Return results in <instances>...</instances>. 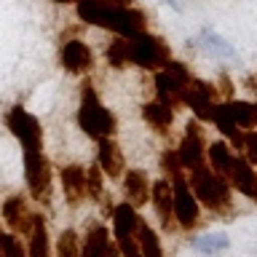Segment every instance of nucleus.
Instances as JSON below:
<instances>
[{
	"label": "nucleus",
	"mask_w": 257,
	"mask_h": 257,
	"mask_svg": "<svg viewBox=\"0 0 257 257\" xmlns=\"http://www.w3.org/2000/svg\"><path fill=\"white\" fill-rule=\"evenodd\" d=\"M188 182L193 193H196L198 204L212 209V212H225V209L230 206V185H228V177L225 174H217L212 166L201 164L196 169H190L188 172Z\"/></svg>",
	"instance_id": "obj_3"
},
{
	"label": "nucleus",
	"mask_w": 257,
	"mask_h": 257,
	"mask_svg": "<svg viewBox=\"0 0 257 257\" xmlns=\"http://www.w3.org/2000/svg\"><path fill=\"white\" fill-rule=\"evenodd\" d=\"M96 164L104 172L107 180H120L126 172V158H123V150L118 148V142L112 137H102L96 140Z\"/></svg>",
	"instance_id": "obj_13"
},
{
	"label": "nucleus",
	"mask_w": 257,
	"mask_h": 257,
	"mask_svg": "<svg viewBox=\"0 0 257 257\" xmlns=\"http://www.w3.org/2000/svg\"><path fill=\"white\" fill-rule=\"evenodd\" d=\"M54 257H80V236L72 228L62 230L59 238H56V249Z\"/></svg>",
	"instance_id": "obj_28"
},
{
	"label": "nucleus",
	"mask_w": 257,
	"mask_h": 257,
	"mask_svg": "<svg viewBox=\"0 0 257 257\" xmlns=\"http://www.w3.org/2000/svg\"><path fill=\"white\" fill-rule=\"evenodd\" d=\"M59 62L67 72H72V75H88L91 67H94V51L83 43V40L72 38L62 46Z\"/></svg>",
	"instance_id": "obj_11"
},
{
	"label": "nucleus",
	"mask_w": 257,
	"mask_h": 257,
	"mask_svg": "<svg viewBox=\"0 0 257 257\" xmlns=\"http://www.w3.org/2000/svg\"><path fill=\"white\" fill-rule=\"evenodd\" d=\"M120 182H123V201H128L132 206L142 209L145 204H150V177L148 172H142V169H128L123 172L120 177Z\"/></svg>",
	"instance_id": "obj_16"
},
{
	"label": "nucleus",
	"mask_w": 257,
	"mask_h": 257,
	"mask_svg": "<svg viewBox=\"0 0 257 257\" xmlns=\"http://www.w3.org/2000/svg\"><path fill=\"white\" fill-rule=\"evenodd\" d=\"M59 182H62V196L67 206H80L88 198L86 193V169L78 164H67L59 169Z\"/></svg>",
	"instance_id": "obj_12"
},
{
	"label": "nucleus",
	"mask_w": 257,
	"mask_h": 257,
	"mask_svg": "<svg viewBox=\"0 0 257 257\" xmlns=\"http://www.w3.org/2000/svg\"><path fill=\"white\" fill-rule=\"evenodd\" d=\"M128 46H132V64L142 70H164L166 62L172 59V51L164 43V38L153 35V32H140V35L128 38Z\"/></svg>",
	"instance_id": "obj_4"
},
{
	"label": "nucleus",
	"mask_w": 257,
	"mask_h": 257,
	"mask_svg": "<svg viewBox=\"0 0 257 257\" xmlns=\"http://www.w3.org/2000/svg\"><path fill=\"white\" fill-rule=\"evenodd\" d=\"M177 156H180L182 169H196L204 164L206 158V142H204V128H201V120H188L185 126V137L177 148Z\"/></svg>",
	"instance_id": "obj_8"
},
{
	"label": "nucleus",
	"mask_w": 257,
	"mask_h": 257,
	"mask_svg": "<svg viewBox=\"0 0 257 257\" xmlns=\"http://www.w3.org/2000/svg\"><path fill=\"white\" fill-rule=\"evenodd\" d=\"M118 246L120 257H142V249L137 244V236H120V238H112Z\"/></svg>",
	"instance_id": "obj_30"
},
{
	"label": "nucleus",
	"mask_w": 257,
	"mask_h": 257,
	"mask_svg": "<svg viewBox=\"0 0 257 257\" xmlns=\"http://www.w3.org/2000/svg\"><path fill=\"white\" fill-rule=\"evenodd\" d=\"M6 126L8 132L14 134V140L22 145V150H40L43 148V128H40V120L27 112L22 104H14L6 115Z\"/></svg>",
	"instance_id": "obj_7"
},
{
	"label": "nucleus",
	"mask_w": 257,
	"mask_h": 257,
	"mask_svg": "<svg viewBox=\"0 0 257 257\" xmlns=\"http://www.w3.org/2000/svg\"><path fill=\"white\" fill-rule=\"evenodd\" d=\"M212 120H214L217 132L230 140V148L244 150V134H246V132L236 123V120H233V115L228 112V107H225V102H222V104H214V115H212Z\"/></svg>",
	"instance_id": "obj_21"
},
{
	"label": "nucleus",
	"mask_w": 257,
	"mask_h": 257,
	"mask_svg": "<svg viewBox=\"0 0 257 257\" xmlns=\"http://www.w3.org/2000/svg\"><path fill=\"white\" fill-rule=\"evenodd\" d=\"M54 3H59V6H67V3H78V0H54Z\"/></svg>",
	"instance_id": "obj_37"
},
{
	"label": "nucleus",
	"mask_w": 257,
	"mask_h": 257,
	"mask_svg": "<svg viewBox=\"0 0 257 257\" xmlns=\"http://www.w3.org/2000/svg\"><path fill=\"white\" fill-rule=\"evenodd\" d=\"M150 204L156 209V217L161 220V228L172 230L174 228V193H172V182L166 177H161L150 185Z\"/></svg>",
	"instance_id": "obj_14"
},
{
	"label": "nucleus",
	"mask_w": 257,
	"mask_h": 257,
	"mask_svg": "<svg viewBox=\"0 0 257 257\" xmlns=\"http://www.w3.org/2000/svg\"><path fill=\"white\" fill-rule=\"evenodd\" d=\"M169 182H172V193H174V222L182 230H193L201 222V204L196 193H193L185 172L169 177Z\"/></svg>",
	"instance_id": "obj_5"
},
{
	"label": "nucleus",
	"mask_w": 257,
	"mask_h": 257,
	"mask_svg": "<svg viewBox=\"0 0 257 257\" xmlns=\"http://www.w3.org/2000/svg\"><path fill=\"white\" fill-rule=\"evenodd\" d=\"M115 6H134V0H112Z\"/></svg>",
	"instance_id": "obj_36"
},
{
	"label": "nucleus",
	"mask_w": 257,
	"mask_h": 257,
	"mask_svg": "<svg viewBox=\"0 0 257 257\" xmlns=\"http://www.w3.org/2000/svg\"><path fill=\"white\" fill-rule=\"evenodd\" d=\"M78 126L80 132L91 140H102V137H112L118 128V120L115 115L104 107L96 88L88 83L80 86V102H78Z\"/></svg>",
	"instance_id": "obj_2"
},
{
	"label": "nucleus",
	"mask_w": 257,
	"mask_h": 257,
	"mask_svg": "<svg viewBox=\"0 0 257 257\" xmlns=\"http://www.w3.org/2000/svg\"><path fill=\"white\" fill-rule=\"evenodd\" d=\"M27 254H30V257H54L51 236H48V225H46V217L40 214V212H35V217H32Z\"/></svg>",
	"instance_id": "obj_19"
},
{
	"label": "nucleus",
	"mask_w": 257,
	"mask_h": 257,
	"mask_svg": "<svg viewBox=\"0 0 257 257\" xmlns=\"http://www.w3.org/2000/svg\"><path fill=\"white\" fill-rule=\"evenodd\" d=\"M225 107H228L233 120H236L244 132H249V128L257 126V104H249L244 99H230V102H225Z\"/></svg>",
	"instance_id": "obj_25"
},
{
	"label": "nucleus",
	"mask_w": 257,
	"mask_h": 257,
	"mask_svg": "<svg viewBox=\"0 0 257 257\" xmlns=\"http://www.w3.org/2000/svg\"><path fill=\"white\" fill-rule=\"evenodd\" d=\"M6 257H30L27 246L22 244V238L11 230H6Z\"/></svg>",
	"instance_id": "obj_31"
},
{
	"label": "nucleus",
	"mask_w": 257,
	"mask_h": 257,
	"mask_svg": "<svg viewBox=\"0 0 257 257\" xmlns=\"http://www.w3.org/2000/svg\"><path fill=\"white\" fill-rule=\"evenodd\" d=\"M164 70H166L169 75H172V78H174V80H177V83H180L182 88H188V86H190V80H193V75H190V72H188V67H185L182 62H174V59H169Z\"/></svg>",
	"instance_id": "obj_29"
},
{
	"label": "nucleus",
	"mask_w": 257,
	"mask_h": 257,
	"mask_svg": "<svg viewBox=\"0 0 257 257\" xmlns=\"http://www.w3.org/2000/svg\"><path fill=\"white\" fill-rule=\"evenodd\" d=\"M104 172L99 169V164L88 166L86 169V193H88V201H94V204H102L104 201Z\"/></svg>",
	"instance_id": "obj_27"
},
{
	"label": "nucleus",
	"mask_w": 257,
	"mask_h": 257,
	"mask_svg": "<svg viewBox=\"0 0 257 257\" xmlns=\"http://www.w3.org/2000/svg\"><path fill=\"white\" fill-rule=\"evenodd\" d=\"M206 158H209V166H212L217 174H225V177H228L236 153H233L230 142L217 140V142H209V145H206Z\"/></svg>",
	"instance_id": "obj_23"
},
{
	"label": "nucleus",
	"mask_w": 257,
	"mask_h": 257,
	"mask_svg": "<svg viewBox=\"0 0 257 257\" xmlns=\"http://www.w3.org/2000/svg\"><path fill=\"white\" fill-rule=\"evenodd\" d=\"M107 64L110 67H115V70H123L132 64V46H128V38H115L112 43L107 46Z\"/></svg>",
	"instance_id": "obj_26"
},
{
	"label": "nucleus",
	"mask_w": 257,
	"mask_h": 257,
	"mask_svg": "<svg viewBox=\"0 0 257 257\" xmlns=\"http://www.w3.org/2000/svg\"><path fill=\"white\" fill-rule=\"evenodd\" d=\"M78 19L91 27L110 30L120 38L145 32V14L134 6H115L112 0H78Z\"/></svg>",
	"instance_id": "obj_1"
},
{
	"label": "nucleus",
	"mask_w": 257,
	"mask_h": 257,
	"mask_svg": "<svg viewBox=\"0 0 257 257\" xmlns=\"http://www.w3.org/2000/svg\"><path fill=\"white\" fill-rule=\"evenodd\" d=\"M228 180H230V188H236L244 198L257 201V172L244 156H238V153H236V158H233V164H230Z\"/></svg>",
	"instance_id": "obj_15"
},
{
	"label": "nucleus",
	"mask_w": 257,
	"mask_h": 257,
	"mask_svg": "<svg viewBox=\"0 0 257 257\" xmlns=\"http://www.w3.org/2000/svg\"><path fill=\"white\" fill-rule=\"evenodd\" d=\"M190 249L193 252H198V254H206V257H212V254H220V252H228L230 249V238H228V233H204V236H193L190 238Z\"/></svg>",
	"instance_id": "obj_22"
},
{
	"label": "nucleus",
	"mask_w": 257,
	"mask_h": 257,
	"mask_svg": "<svg viewBox=\"0 0 257 257\" xmlns=\"http://www.w3.org/2000/svg\"><path fill=\"white\" fill-rule=\"evenodd\" d=\"M161 169H164L169 177H174V174L182 172V164H180V156H177V150H166L164 156H161Z\"/></svg>",
	"instance_id": "obj_32"
},
{
	"label": "nucleus",
	"mask_w": 257,
	"mask_h": 257,
	"mask_svg": "<svg viewBox=\"0 0 257 257\" xmlns=\"http://www.w3.org/2000/svg\"><path fill=\"white\" fill-rule=\"evenodd\" d=\"M214 96H217V88H214L212 83L193 78L190 86L185 88V94H182V102L193 110V115H196L198 120H212L214 104H217Z\"/></svg>",
	"instance_id": "obj_9"
},
{
	"label": "nucleus",
	"mask_w": 257,
	"mask_h": 257,
	"mask_svg": "<svg viewBox=\"0 0 257 257\" xmlns=\"http://www.w3.org/2000/svg\"><path fill=\"white\" fill-rule=\"evenodd\" d=\"M137 244L142 249V257H166L161 236L156 233V228H150L145 220H140V228H137Z\"/></svg>",
	"instance_id": "obj_24"
},
{
	"label": "nucleus",
	"mask_w": 257,
	"mask_h": 257,
	"mask_svg": "<svg viewBox=\"0 0 257 257\" xmlns=\"http://www.w3.org/2000/svg\"><path fill=\"white\" fill-rule=\"evenodd\" d=\"M0 257H6V230L0 228Z\"/></svg>",
	"instance_id": "obj_34"
},
{
	"label": "nucleus",
	"mask_w": 257,
	"mask_h": 257,
	"mask_svg": "<svg viewBox=\"0 0 257 257\" xmlns=\"http://www.w3.org/2000/svg\"><path fill=\"white\" fill-rule=\"evenodd\" d=\"M112 244V233L104 225L94 222L86 228V236L80 238V257H107V249Z\"/></svg>",
	"instance_id": "obj_17"
},
{
	"label": "nucleus",
	"mask_w": 257,
	"mask_h": 257,
	"mask_svg": "<svg viewBox=\"0 0 257 257\" xmlns=\"http://www.w3.org/2000/svg\"><path fill=\"white\" fill-rule=\"evenodd\" d=\"M22 164H24V182H27L30 196L35 201H48L51 198V164H48L43 148L24 150Z\"/></svg>",
	"instance_id": "obj_6"
},
{
	"label": "nucleus",
	"mask_w": 257,
	"mask_h": 257,
	"mask_svg": "<svg viewBox=\"0 0 257 257\" xmlns=\"http://www.w3.org/2000/svg\"><path fill=\"white\" fill-rule=\"evenodd\" d=\"M244 158L252 166H257V132L254 128H249V132L244 134Z\"/></svg>",
	"instance_id": "obj_33"
},
{
	"label": "nucleus",
	"mask_w": 257,
	"mask_h": 257,
	"mask_svg": "<svg viewBox=\"0 0 257 257\" xmlns=\"http://www.w3.org/2000/svg\"><path fill=\"white\" fill-rule=\"evenodd\" d=\"M110 220H112V238H120V236H137L142 217L137 214V206H132L128 201H120V204L112 206Z\"/></svg>",
	"instance_id": "obj_18"
},
{
	"label": "nucleus",
	"mask_w": 257,
	"mask_h": 257,
	"mask_svg": "<svg viewBox=\"0 0 257 257\" xmlns=\"http://www.w3.org/2000/svg\"><path fill=\"white\" fill-rule=\"evenodd\" d=\"M0 214H3V222H6V228L11 233H16V236H30L35 212L30 209V204H27V198H24V196H8L3 201Z\"/></svg>",
	"instance_id": "obj_10"
},
{
	"label": "nucleus",
	"mask_w": 257,
	"mask_h": 257,
	"mask_svg": "<svg viewBox=\"0 0 257 257\" xmlns=\"http://www.w3.org/2000/svg\"><path fill=\"white\" fill-rule=\"evenodd\" d=\"M142 120L148 123L156 134H166L174 123V107L169 104L153 99V102H145L142 104Z\"/></svg>",
	"instance_id": "obj_20"
},
{
	"label": "nucleus",
	"mask_w": 257,
	"mask_h": 257,
	"mask_svg": "<svg viewBox=\"0 0 257 257\" xmlns=\"http://www.w3.org/2000/svg\"><path fill=\"white\" fill-rule=\"evenodd\" d=\"M107 257H120L118 246H115V241H112V244H110V249H107Z\"/></svg>",
	"instance_id": "obj_35"
}]
</instances>
